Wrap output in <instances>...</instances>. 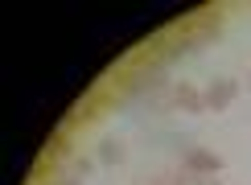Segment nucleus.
Here are the masks:
<instances>
[{
  "label": "nucleus",
  "instance_id": "nucleus-1",
  "mask_svg": "<svg viewBox=\"0 0 251 185\" xmlns=\"http://www.w3.org/2000/svg\"><path fill=\"white\" fill-rule=\"evenodd\" d=\"M181 169L190 173V177H214L218 169H223V157H218V152H210V148H185L181 152Z\"/></svg>",
  "mask_w": 251,
  "mask_h": 185
},
{
  "label": "nucleus",
  "instance_id": "nucleus-2",
  "mask_svg": "<svg viewBox=\"0 0 251 185\" xmlns=\"http://www.w3.org/2000/svg\"><path fill=\"white\" fill-rule=\"evenodd\" d=\"M235 95H239V82L235 78H214V82H206L202 103H206V111H226L235 103Z\"/></svg>",
  "mask_w": 251,
  "mask_h": 185
},
{
  "label": "nucleus",
  "instance_id": "nucleus-3",
  "mask_svg": "<svg viewBox=\"0 0 251 185\" xmlns=\"http://www.w3.org/2000/svg\"><path fill=\"white\" fill-rule=\"evenodd\" d=\"M173 103L185 111V116H202V111H206V103H202V91H198L194 82H177V87H173Z\"/></svg>",
  "mask_w": 251,
  "mask_h": 185
},
{
  "label": "nucleus",
  "instance_id": "nucleus-4",
  "mask_svg": "<svg viewBox=\"0 0 251 185\" xmlns=\"http://www.w3.org/2000/svg\"><path fill=\"white\" fill-rule=\"evenodd\" d=\"M124 157H128V152H124L120 140H103L99 144V164H124Z\"/></svg>",
  "mask_w": 251,
  "mask_h": 185
},
{
  "label": "nucleus",
  "instance_id": "nucleus-5",
  "mask_svg": "<svg viewBox=\"0 0 251 185\" xmlns=\"http://www.w3.org/2000/svg\"><path fill=\"white\" fill-rule=\"evenodd\" d=\"M75 173H82V177H87V173H95V161H87V157H78V161H75Z\"/></svg>",
  "mask_w": 251,
  "mask_h": 185
},
{
  "label": "nucleus",
  "instance_id": "nucleus-6",
  "mask_svg": "<svg viewBox=\"0 0 251 185\" xmlns=\"http://www.w3.org/2000/svg\"><path fill=\"white\" fill-rule=\"evenodd\" d=\"M62 185H75V181H62Z\"/></svg>",
  "mask_w": 251,
  "mask_h": 185
},
{
  "label": "nucleus",
  "instance_id": "nucleus-7",
  "mask_svg": "<svg viewBox=\"0 0 251 185\" xmlns=\"http://www.w3.org/2000/svg\"><path fill=\"white\" fill-rule=\"evenodd\" d=\"M214 185H223V181H214Z\"/></svg>",
  "mask_w": 251,
  "mask_h": 185
}]
</instances>
